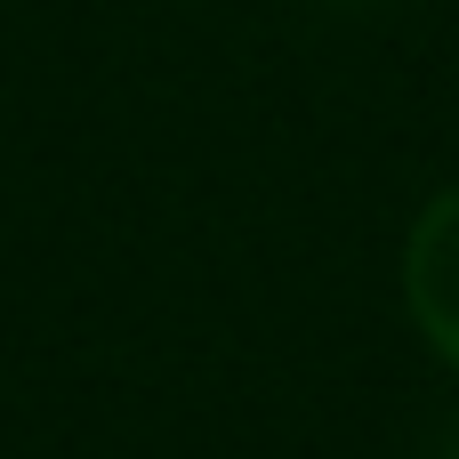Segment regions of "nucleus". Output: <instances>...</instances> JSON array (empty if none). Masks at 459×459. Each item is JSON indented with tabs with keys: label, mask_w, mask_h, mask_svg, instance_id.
<instances>
[{
	"label": "nucleus",
	"mask_w": 459,
	"mask_h": 459,
	"mask_svg": "<svg viewBox=\"0 0 459 459\" xmlns=\"http://www.w3.org/2000/svg\"><path fill=\"white\" fill-rule=\"evenodd\" d=\"M444 459H459V444H452V452H444Z\"/></svg>",
	"instance_id": "2"
},
{
	"label": "nucleus",
	"mask_w": 459,
	"mask_h": 459,
	"mask_svg": "<svg viewBox=\"0 0 459 459\" xmlns=\"http://www.w3.org/2000/svg\"><path fill=\"white\" fill-rule=\"evenodd\" d=\"M403 299H411V323L428 331V347L444 363H459V194L428 202V218L411 226Z\"/></svg>",
	"instance_id": "1"
}]
</instances>
